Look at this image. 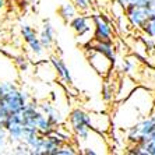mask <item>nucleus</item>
<instances>
[{
	"instance_id": "9",
	"label": "nucleus",
	"mask_w": 155,
	"mask_h": 155,
	"mask_svg": "<svg viewBox=\"0 0 155 155\" xmlns=\"http://www.w3.org/2000/svg\"><path fill=\"white\" fill-rule=\"evenodd\" d=\"M43 116V113L38 109V102L34 99H29L27 102L25 108L21 110V119H22V124L24 126H32L35 127L38 120Z\"/></svg>"
},
{
	"instance_id": "24",
	"label": "nucleus",
	"mask_w": 155,
	"mask_h": 155,
	"mask_svg": "<svg viewBox=\"0 0 155 155\" xmlns=\"http://www.w3.org/2000/svg\"><path fill=\"white\" fill-rule=\"evenodd\" d=\"M15 64L20 67L21 71H28V67H29V63L25 58H17L15 59Z\"/></svg>"
},
{
	"instance_id": "5",
	"label": "nucleus",
	"mask_w": 155,
	"mask_h": 155,
	"mask_svg": "<svg viewBox=\"0 0 155 155\" xmlns=\"http://www.w3.org/2000/svg\"><path fill=\"white\" fill-rule=\"evenodd\" d=\"M152 14V8H143L137 7L134 4H127L124 8V15L126 20L129 21V25L136 29H141L143 25L147 22L148 17Z\"/></svg>"
},
{
	"instance_id": "11",
	"label": "nucleus",
	"mask_w": 155,
	"mask_h": 155,
	"mask_svg": "<svg viewBox=\"0 0 155 155\" xmlns=\"http://www.w3.org/2000/svg\"><path fill=\"white\" fill-rule=\"evenodd\" d=\"M38 38H39L41 43L45 51H51L52 46L56 43V38H54V28L52 25V22L49 18H45L42 22L39 32H38Z\"/></svg>"
},
{
	"instance_id": "10",
	"label": "nucleus",
	"mask_w": 155,
	"mask_h": 155,
	"mask_svg": "<svg viewBox=\"0 0 155 155\" xmlns=\"http://www.w3.org/2000/svg\"><path fill=\"white\" fill-rule=\"evenodd\" d=\"M51 64L61 83L64 85H71L73 77H71V73H70V69L64 63V60L60 56H58V54H53V56H51Z\"/></svg>"
},
{
	"instance_id": "12",
	"label": "nucleus",
	"mask_w": 155,
	"mask_h": 155,
	"mask_svg": "<svg viewBox=\"0 0 155 155\" xmlns=\"http://www.w3.org/2000/svg\"><path fill=\"white\" fill-rule=\"evenodd\" d=\"M136 124L138 127L140 136H148L150 137V134L155 130V115L151 113V115H148V116H144L138 122H136Z\"/></svg>"
},
{
	"instance_id": "13",
	"label": "nucleus",
	"mask_w": 155,
	"mask_h": 155,
	"mask_svg": "<svg viewBox=\"0 0 155 155\" xmlns=\"http://www.w3.org/2000/svg\"><path fill=\"white\" fill-rule=\"evenodd\" d=\"M6 131H7V141L10 145L22 141V133H24L22 123H11L6 127Z\"/></svg>"
},
{
	"instance_id": "16",
	"label": "nucleus",
	"mask_w": 155,
	"mask_h": 155,
	"mask_svg": "<svg viewBox=\"0 0 155 155\" xmlns=\"http://www.w3.org/2000/svg\"><path fill=\"white\" fill-rule=\"evenodd\" d=\"M115 95H116V88H115V84H112L110 81H106L102 87V99L105 102H112L115 99Z\"/></svg>"
},
{
	"instance_id": "22",
	"label": "nucleus",
	"mask_w": 155,
	"mask_h": 155,
	"mask_svg": "<svg viewBox=\"0 0 155 155\" xmlns=\"http://www.w3.org/2000/svg\"><path fill=\"white\" fill-rule=\"evenodd\" d=\"M8 145V141H7V131L6 129H0V152L6 150Z\"/></svg>"
},
{
	"instance_id": "23",
	"label": "nucleus",
	"mask_w": 155,
	"mask_h": 155,
	"mask_svg": "<svg viewBox=\"0 0 155 155\" xmlns=\"http://www.w3.org/2000/svg\"><path fill=\"white\" fill-rule=\"evenodd\" d=\"M155 0H133L131 4L137 6V7H143V8H152Z\"/></svg>"
},
{
	"instance_id": "17",
	"label": "nucleus",
	"mask_w": 155,
	"mask_h": 155,
	"mask_svg": "<svg viewBox=\"0 0 155 155\" xmlns=\"http://www.w3.org/2000/svg\"><path fill=\"white\" fill-rule=\"evenodd\" d=\"M77 152H78L77 151V145L73 141H69V143H63L58 148L56 155H76Z\"/></svg>"
},
{
	"instance_id": "20",
	"label": "nucleus",
	"mask_w": 155,
	"mask_h": 155,
	"mask_svg": "<svg viewBox=\"0 0 155 155\" xmlns=\"http://www.w3.org/2000/svg\"><path fill=\"white\" fill-rule=\"evenodd\" d=\"M11 152L13 154H31V148L28 147V145L24 143V141H18V143H15V144H13V150H11Z\"/></svg>"
},
{
	"instance_id": "15",
	"label": "nucleus",
	"mask_w": 155,
	"mask_h": 155,
	"mask_svg": "<svg viewBox=\"0 0 155 155\" xmlns=\"http://www.w3.org/2000/svg\"><path fill=\"white\" fill-rule=\"evenodd\" d=\"M36 130L39 131L42 136H49V134H52L54 131V129L58 126H54L53 123L51 122V120L48 119L46 116L43 115L42 117H41L39 120H38V123H36Z\"/></svg>"
},
{
	"instance_id": "7",
	"label": "nucleus",
	"mask_w": 155,
	"mask_h": 155,
	"mask_svg": "<svg viewBox=\"0 0 155 155\" xmlns=\"http://www.w3.org/2000/svg\"><path fill=\"white\" fill-rule=\"evenodd\" d=\"M91 18L87 13H80V14H76L74 17L70 20L67 24H69L70 29L77 35V38H83L85 35H90L91 34Z\"/></svg>"
},
{
	"instance_id": "25",
	"label": "nucleus",
	"mask_w": 155,
	"mask_h": 155,
	"mask_svg": "<svg viewBox=\"0 0 155 155\" xmlns=\"http://www.w3.org/2000/svg\"><path fill=\"white\" fill-rule=\"evenodd\" d=\"M143 147H144L147 155H155V140H148Z\"/></svg>"
},
{
	"instance_id": "31",
	"label": "nucleus",
	"mask_w": 155,
	"mask_h": 155,
	"mask_svg": "<svg viewBox=\"0 0 155 155\" xmlns=\"http://www.w3.org/2000/svg\"><path fill=\"white\" fill-rule=\"evenodd\" d=\"M152 13L155 14V2H154V4H152Z\"/></svg>"
},
{
	"instance_id": "18",
	"label": "nucleus",
	"mask_w": 155,
	"mask_h": 155,
	"mask_svg": "<svg viewBox=\"0 0 155 155\" xmlns=\"http://www.w3.org/2000/svg\"><path fill=\"white\" fill-rule=\"evenodd\" d=\"M141 31H143L145 35L150 36V38L155 39V14H154V13H152V14L148 17L147 22H145L144 25H143Z\"/></svg>"
},
{
	"instance_id": "27",
	"label": "nucleus",
	"mask_w": 155,
	"mask_h": 155,
	"mask_svg": "<svg viewBox=\"0 0 155 155\" xmlns=\"http://www.w3.org/2000/svg\"><path fill=\"white\" fill-rule=\"evenodd\" d=\"M2 83H3V88H4V91H6V92H7V91H10V90L17 88L15 83H11V81H2Z\"/></svg>"
},
{
	"instance_id": "6",
	"label": "nucleus",
	"mask_w": 155,
	"mask_h": 155,
	"mask_svg": "<svg viewBox=\"0 0 155 155\" xmlns=\"http://www.w3.org/2000/svg\"><path fill=\"white\" fill-rule=\"evenodd\" d=\"M87 58H88V63L91 67L102 77L109 76L113 70V63L109 60L105 54L99 53L97 51H87Z\"/></svg>"
},
{
	"instance_id": "3",
	"label": "nucleus",
	"mask_w": 155,
	"mask_h": 155,
	"mask_svg": "<svg viewBox=\"0 0 155 155\" xmlns=\"http://www.w3.org/2000/svg\"><path fill=\"white\" fill-rule=\"evenodd\" d=\"M91 21L94 24V34L91 39L94 41H106L113 42V27L112 21L106 17V14H91Z\"/></svg>"
},
{
	"instance_id": "1",
	"label": "nucleus",
	"mask_w": 155,
	"mask_h": 155,
	"mask_svg": "<svg viewBox=\"0 0 155 155\" xmlns=\"http://www.w3.org/2000/svg\"><path fill=\"white\" fill-rule=\"evenodd\" d=\"M29 99L31 97L28 92L20 90L18 87L4 92L3 98L0 99V119L6 117L10 113H21Z\"/></svg>"
},
{
	"instance_id": "2",
	"label": "nucleus",
	"mask_w": 155,
	"mask_h": 155,
	"mask_svg": "<svg viewBox=\"0 0 155 155\" xmlns=\"http://www.w3.org/2000/svg\"><path fill=\"white\" fill-rule=\"evenodd\" d=\"M67 124L70 126V131L73 134V141H83L91 133L90 113L81 108H74L70 110L67 116Z\"/></svg>"
},
{
	"instance_id": "8",
	"label": "nucleus",
	"mask_w": 155,
	"mask_h": 155,
	"mask_svg": "<svg viewBox=\"0 0 155 155\" xmlns=\"http://www.w3.org/2000/svg\"><path fill=\"white\" fill-rule=\"evenodd\" d=\"M90 123L91 130H94L99 134H106L112 129V117L108 113L102 112H92L90 113Z\"/></svg>"
},
{
	"instance_id": "21",
	"label": "nucleus",
	"mask_w": 155,
	"mask_h": 155,
	"mask_svg": "<svg viewBox=\"0 0 155 155\" xmlns=\"http://www.w3.org/2000/svg\"><path fill=\"white\" fill-rule=\"evenodd\" d=\"M136 67V63H134L131 59H124L122 61V73L123 74H130V73L134 70Z\"/></svg>"
},
{
	"instance_id": "26",
	"label": "nucleus",
	"mask_w": 155,
	"mask_h": 155,
	"mask_svg": "<svg viewBox=\"0 0 155 155\" xmlns=\"http://www.w3.org/2000/svg\"><path fill=\"white\" fill-rule=\"evenodd\" d=\"M143 43H144V48H145V51H154L155 49V39H144L143 38Z\"/></svg>"
},
{
	"instance_id": "30",
	"label": "nucleus",
	"mask_w": 155,
	"mask_h": 155,
	"mask_svg": "<svg viewBox=\"0 0 155 155\" xmlns=\"http://www.w3.org/2000/svg\"><path fill=\"white\" fill-rule=\"evenodd\" d=\"M7 6V0H0V10H3Z\"/></svg>"
},
{
	"instance_id": "19",
	"label": "nucleus",
	"mask_w": 155,
	"mask_h": 155,
	"mask_svg": "<svg viewBox=\"0 0 155 155\" xmlns=\"http://www.w3.org/2000/svg\"><path fill=\"white\" fill-rule=\"evenodd\" d=\"M73 6L77 8L80 13H88L91 10V2L90 0H70Z\"/></svg>"
},
{
	"instance_id": "29",
	"label": "nucleus",
	"mask_w": 155,
	"mask_h": 155,
	"mask_svg": "<svg viewBox=\"0 0 155 155\" xmlns=\"http://www.w3.org/2000/svg\"><path fill=\"white\" fill-rule=\"evenodd\" d=\"M4 92H6V91H4V88H3V83H2V81H0V99H2V98H3Z\"/></svg>"
},
{
	"instance_id": "4",
	"label": "nucleus",
	"mask_w": 155,
	"mask_h": 155,
	"mask_svg": "<svg viewBox=\"0 0 155 155\" xmlns=\"http://www.w3.org/2000/svg\"><path fill=\"white\" fill-rule=\"evenodd\" d=\"M20 34H21V38L24 39V42L27 43L29 52L34 56H42L45 53V49H43L39 38H38V32H36V29L34 27H31L27 22H21Z\"/></svg>"
},
{
	"instance_id": "14",
	"label": "nucleus",
	"mask_w": 155,
	"mask_h": 155,
	"mask_svg": "<svg viewBox=\"0 0 155 155\" xmlns=\"http://www.w3.org/2000/svg\"><path fill=\"white\" fill-rule=\"evenodd\" d=\"M77 14V8L73 6L71 2H63V3L59 4V7H58V15L63 20V22H67L71 20L74 15Z\"/></svg>"
},
{
	"instance_id": "28",
	"label": "nucleus",
	"mask_w": 155,
	"mask_h": 155,
	"mask_svg": "<svg viewBox=\"0 0 155 155\" xmlns=\"http://www.w3.org/2000/svg\"><path fill=\"white\" fill-rule=\"evenodd\" d=\"M115 2H116L117 4H120V6H122L123 8H126L127 4H130L131 2H133V0H115Z\"/></svg>"
}]
</instances>
